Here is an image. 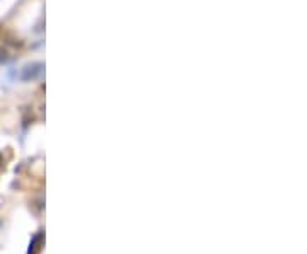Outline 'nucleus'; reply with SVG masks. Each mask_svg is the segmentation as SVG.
Segmentation results:
<instances>
[{"label":"nucleus","instance_id":"f03ea898","mask_svg":"<svg viewBox=\"0 0 307 254\" xmlns=\"http://www.w3.org/2000/svg\"><path fill=\"white\" fill-rule=\"evenodd\" d=\"M45 244V230H38L29 241V248H27L26 254H39Z\"/></svg>","mask_w":307,"mask_h":254},{"label":"nucleus","instance_id":"f257e3e1","mask_svg":"<svg viewBox=\"0 0 307 254\" xmlns=\"http://www.w3.org/2000/svg\"><path fill=\"white\" fill-rule=\"evenodd\" d=\"M45 72V65L41 62H34V63H27L26 67L21 70V81L22 82H31L39 79Z\"/></svg>","mask_w":307,"mask_h":254},{"label":"nucleus","instance_id":"7ed1b4c3","mask_svg":"<svg viewBox=\"0 0 307 254\" xmlns=\"http://www.w3.org/2000/svg\"><path fill=\"white\" fill-rule=\"evenodd\" d=\"M0 166H2V156H0Z\"/></svg>","mask_w":307,"mask_h":254},{"label":"nucleus","instance_id":"20e7f679","mask_svg":"<svg viewBox=\"0 0 307 254\" xmlns=\"http://www.w3.org/2000/svg\"><path fill=\"white\" fill-rule=\"evenodd\" d=\"M0 227H2V222H0Z\"/></svg>","mask_w":307,"mask_h":254}]
</instances>
